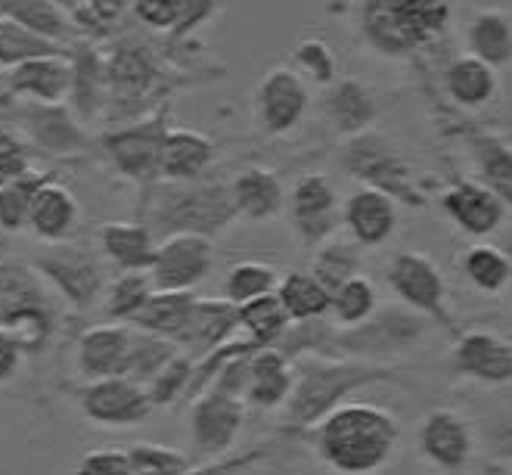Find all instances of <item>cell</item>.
<instances>
[{"label":"cell","instance_id":"10","mask_svg":"<svg viewBox=\"0 0 512 475\" xmlns=\"http://www.w3.org/2000/svg\"><path fill=\"white\" fill-rule=\"evenodd\" d=\"M292 230L308 249L333 240L342 227V199L326 174H301L286 196Z\"/></svg>","mask_w":512,"mask_h":475},{"label":"cell","instance_id":"52","mask_svg":"<svg viewBox=\"0 0 512 475\" xmlns=\"http://www.w3.org/2000/svg\"><path fill=\"white\" fill-rule=\"evenodd\" d=\"M218 13V0H180V10H177V22L171 28V38H187L193 35L199 25H205Z\"/></svg>","mask_w":512,"mask_h":475},{"label":"cell","instance_id":"33","mask_svg":"<svg viewBox=\"0 0 512 475\" xmlns=\"http://www.w3.org/2000/svg\"><path fill=\"white\" fill-rule=\"evenodd\" d=\"M444 91L457 106L466 109H481L494 100L497 94V69L481 63L475 56H460L447 66L444 72Z\"/></svg>","mask_w":512,"mask_h":475},{"label":"cell","instance_id":"21","mask_svg":"<svg viewBox=\"0 0 512 475\" xmlns=\"http://www.w3.org/2000/svg\"><path fill=\"white\" fill-rule=\"evenodd\" d=\"M441 209L466 236H475V240L497 233L506 221V202L494 196L485 184L475 181H457L454 187H447L441 196Z\"/></svg>","mask_w":512,"mask_h":475},{"label":"cell","instance_id":"12","mask_svg":"<svg viewBox=\"0 0 512 475\" xmlns=\"http://www.w3.org/2000/svg\"><path fill=\"white\" fill-rule=\"evenodd\" d=\"M246 423V401L215 389H205L190 401L187 426L193 451L202 457H227Z\"/></svg>","mask_w":512,"mask_h":475},{"label":"cell","instance_id":"5","mask_svg":"<svg viewBox=\"0 0 512 475\" xmlns=\"http://www.w3.org/2000/svg\"><path fill=\"white\" fill-rule=\"evenodd\" d=\"M429 333V320L404 305L395 308H376L370 320L351 330H336L333 342H329V358H354V361H370L385 364L388 358L410 351L419 345Z\"/></svg>","mask_w":512,"mask_h":475},{"label":"cell","instance_id":"45","mask_svg":"<svg viewBox=\"0 0 512 475\" xmlns=\"http://www.w3.org/2000/svg\"><path fill=\"white\" fill-rule=\"evenodd\" d=\"M311 274L323 283L326 292L339 289L345 280L360 274V255L351 243L342 240H326L323 246H317L314 261H311Z\"/></svg>","mask_w":512,"mask_h":475},{"label":"cell","instance_id":"13","mask_svg":"<svg viewBox=\"0 0 512 475\" xmlns=\"http://www.w3.org/2000/svg\"><path fill=\"white\" fill-rule=\"evenodd\" d=\"M78 410L94 426L109 429H125L149 420L153 413V401H149L146 389L125 376H109V379H90L75 392Z\"/></svg>","mask_w":512,"mask_h":475},{"label":"cell","instance_id":"41","mask_svg":"<svg viewBox=\"0 0 512 475\" xmlns=\"http://www.w3.org/2000/svg\"><path fill=\"white\" fill-rule=\"evenodd\" d=\"M59 53H69V47H59L53 41L38 38L35 32H28L19 22L0 16V72H10L28 59H38V56H59Z\"/></svg>","mask_w":512,"mask_h":475},{"label":"cell","instance_id":"34","mask_svg":"<svg viewBox=\"0 0 512 475\" xmlns=\"http://www.w3.org/2000/svg\"><path fill=\"white\" fill-rule=\"evenodd\" d=\"M277 302L292 323H308L329 317V292L311 271H289L277 280Z\"/></svg>","mask_w":512,"mask_h":475},{"label":"cell","instance_id":"20","mask_svg":"<svg viewBox=\"0 0 512 475\" xmlns=\"http://www.w3.org/2000/svg\"><path fill=\"white\" fill-rule=\"evenodd\" d=\"M342 227L357 246L376 249L398 230V202L373 187H357L342 202Z\"/></svg>","mask_w":512,"mask_h":475},{"label":"cell","instance_id":"47","mask_svg":"<svg viewBox=\"0 0 512 475\" xmlns=\"http://www.w3.org/2000/svg\"><path fill=\"white\" fill-rule=\"evenodd\" d=\"M193 370H196V361L190 358V354L177 351L174 358L159 370V376L146 385V395L149 401H153V407H168L174 401L190 395V385H193Z\"/></svg>","mask_w":512,"mask_h":475},{"label":"cell","instance_id":"27","mask_svg":"<svg viewBox=\"0 0 512 475\" xmlns=\"http://www.w3.org/2000/svg\"><path fill=\"white\" fill-rule=\"evenodd\" d=\"M323 115L342 137L367 134L376 122V97L360 78H336L326 87Z\"/></svg>","mask_w":512,"mask_h":475},{"label":"cell","instance_id":"38","mask_svg":"<svg viewBox=\"0 0 512 475\" xmlns=\"http://www.w3.org/2000/svg\"><path fill=\"white\" fill-rule=\"evenodd\" d=\"M376 308H379V292L373 280H367L364 274L345 280L339 289L329 292V317H333V323L342 326V330H351V326L370 320Z\"/></svg>","mask_w":512,"mask_h":475},{"label":"cell","instance_id":"58","mask_svg":"<svg viewBox=\"0 0 512 475\" xmlns=\"http://www.w3.org/2000/svg\"><path fill=\"white\" fill-rule=\"evenodd\" d=\"M506 475H512V463H509V469H506Z\"/></svg>","mask_w":512,"mask_h":475},{"label":"cell","instance_id":"40","mask_svg":"<svg viewBox=\"0 0 512 475\" xmlns=\"http://www.w3.org/2000/svg\"><path fill=\"white\" fill-rule=\"evenodd\" d=\"M460 267H463L466 280L478 292L497 295L506 286H512V261L503 249H497L491 243H475L472 249H466Z\"/></svg>","mask_w":512,"mask_h":475},{"label":"cell","instance_id":"14","mask_svg":"<svg viewBox=\"0 0 512 475\" xmlns=\"http://www.w3.org/2000/svg\"><path fill=\"white\" fill-rule=\"evenodd\" d=\"M308 106H311L308 81L289 66L270 69L255 91V118L261 131L270 137L292 134L301 125V118H305Z\"/></svg>","mask_w":512,"mask_h":475},{"label":"cell","instance_id":"57","mask_svg":"<svg viewBox=\"0 0 512 475\" xmlns=\"http://www.w3.org/2000/svg\"><path fill=\"white\" fill-rule=\"evenodd\" d=\"M53 4H56V7H63L66 13H75V10L81 7V0H53Z\"/></svg>","mask_w":512,"mask_h":475},{"label":"cell","instance_id":"9","mask_svg":"<svg viewBox=\"0 0 512 475\" xmlns=\"http://www.w3.org/2000/svg\"><path fill=\"white\" fill-rule=\"evenodd\" d=\"M385 280L404 308L423 314L429 323H438L447 333H457L454 317H450V308H447V283L429 255L423 252L395 255L385 271Z\"/></svg>","mask_w":512,"mask_h":475},{"label":"cell","instance_id":"39","mask_svg":"<svg viewBox=\"0 0 512 475\" xmlns=\"http://www.w3.org/2000/svg\"><path fill=\"white\" fill-rule=\"evenodd\" d=\"M156 292L153 280H149L146 271H125L118 274L106 292H103V314L109 323H131L143 305L149 302V295Z\"/></svg>","mask_w":512,"mask_h":475},{"label":"cell","instance_id":"2","mask_svg":"<svg viewBox=\"0 0 512 475\" xmlns=\"http://www.w3.org/2000/svg\"><path fill=\"white\" fill-rule=\"evenodd\" d=\"M295 389L286 401V429L311 432L329 410L351 401L354 392L367 385L395 382L407 385L404 373L391 364H370L354 358H298Z\"/></svg>","mask_w":512,"mask_h":475},{"label":"cell","instance_id":"11","mask_svg":"<svg viewBox=\"0 0 512 475\" xmlns=\"http://www.w3.org/2000/svg\"><path fill=\"white\" fill-rule=\"evenodd\" d=\"M215 264V243L199 233H171L156 243L149 280L159 292H193Z\"/></svg>","mask_w":512,"mask_h":475},{"label":"cell","instance_id":"44","mask_svg":"<svg viewBox=\"0 0 512 475\" xmlns=\"http://www.w3.org/2000/svg\"><path fill=\"white\" fill-rule=\"evenodd\" d=\"M50 181V174L44 171H25L7 187H0V230L4 233H22L28 221V209H32V199L41 190V184Z\"/></svg>","mask_w":512,"mask_h":475},{"label":"cell","instance_id":"19","mask_svg":"<svg viewBox=\"0 0 512 475\" xmlns=\"http://www.w3.org/2000/svg\"><path fill=\"white\" fill-rule=\"evenodd\" d=\"M4 84L16 103L59 106L69 100L72 91V59L69 53L28 59L4 75Z\"/></svg>","mask_w":512,"mask_h":475},{"label":"cell","instance_id":"37","mask_svg":"<svg viewBox=\"0 0 512 475\" xmlns=\"http://www.w3.org/2000/svg\"><path fill=\"white\" fill-rule=\"evenodd\" d=\"M180 348L162 336H153V333H143V330H134L131 326V345H128V358H125V367H122V376L137 382V385H146L159 376V370L174 358Z\"/></svg>","mask_w":512,"mask_h":475},{"label":"cell","instance_id":"7","mask_svg":"<svg viewBox=\"0 0 512 475\" xmlns=\"http://www.w3.org/2000/svg\"><path fill=\"white\" fill-rule=\"evenodd\" d=\"M342 165L364 187H373L385 196H391L398 205H410V209H423L426 199L416 190V181L410 174V165L404 156L391 146L388 140L376 137L373 131L348 137V146L342 153Z\"/></svg>","mask_w":512,"mask_h":475},{"label":"cell","instance_id":"42","mask_svg":"<svg viewBox=\"0 0 512 475\" xmlns=\"http://www.w3.org/2000/svg\"><path fill=\"white\" fill-rule=\"evenodd\" d=\"M475 165L485 184L494 196L512 205V146L497 137H478L475 140Z\"/></svg>","mask_w":512,"mask_h":475},{"label":"cell","instance_id":"4","mask_svg":"<svg viewBox=\"0 0 512 475\" xmlns=\"http://www.w3.org/2000/svg\"><path fill=\"white\" fill-rule=\"evenodd\" d=\"M447 22V0H360V32L385 56H407L426 47Z\"/></svg>","mask_w":512,"mask_h":475},{"label":"cell","instance_id":"26","mask_svg":"<svg viewBox=\"0 0 512 475\" xmlns=\"http://www.w3.org/2000/svg\"><path fill=\"white\" fill-rule=\"evenodd\" d=\"M295 389V364L277 348H261L249 361V385H246V407L255 410H277L286 407Z\"/></svg>","mask_w":512,"mask_h":475},{"label":"cell","instance_id":"36","mask_svg":"<svg viewBox=\"0 0 512 475\" xmlns=\"http://www.w3.org/2000/svg\"><path fill=\"white\" fill-rule=\"evenodd\" d=\"M469 56L500 69L512 59V25L500 10H481L469 22Z\"/></svg>","mask_w":512,"mask_h":475},{"label":"cell","instance_id":"31","mask_svg":"<svg viewBox=\"0 0 512 475\" xmlns=\"http://www.w3.org/2000/svg\"><path fill=\"white\" fill-rule=\"evenodd\" d=\"M239 333V320H236V305L227 299H199L193 311L190 333L180 345V351L190 354L193 361L208 358L212 351L227 345Z\"/></svg>","mask_w":512,"mask_h":475},{"label":"cell","instance_id":"16","mask_svg":"<svg viewBox=\"0 0 512 475\" xmlns=\"http://www.w3.org/2000/svg\"><path fill=\"white\" fill-rule=\"evenodd\" d=\"M450 370L457 379L503 389L512 382V345L488 330L460 333L450 351Z\"/></svg>","mask_w":512,"mask_h":475},{"label":"cell","instance_id":"6","mask_svg":"<svg viewBox=\"0 0 512 475\" xmlns=\"http://www.w3.org/2000/svg\"><path fill=\"white\" fill-rule=\"evenodd\" d=\"M168 128V106H159V112H149L137 122L103 131L94 146L118 174L149 190L159 181V156Z\"/></svg>","mask_w":512,"mask_h":475},{"label":"cell","instance_id":"28","mask_svg":"<svg viewBox=\"0 0 512 475\" xmlns=\"http://www.w3.org/2000/svg\"><path fill=\"white\" fill-rule=\"evenodd\" d=\"M72 59V112L78 122H90L97 118L106 106V59H100L94 41L78 38L69 47Z\"/></svg>","mask_w":512,"mask_h":475},{"label":"cell","instance_id":"43","mask_svg":"<svg viewBox=\"0 0 512 475\" xmlns=\"http://www.w3.org/2000/svg\"><path fill=\"white\" fill-rule=\"evenodd\" d=\"M277 280H280V274L270 264H264V261H239L227 271L224 299L239 308L246 302L261 299V295H270L277 289Z\"/></svg>","mask_w":512,"mask_h":475},{"label":"cell","instance_id":"32","mask_svg":"<svg viewBox=\"0 0 512 475\" xmlns=\"http://www.w3.org/2000/svg\"><path fill=\"white\" fill-rule=\"evenodd\" d=\"M0 16L19 22L28 32H35L44 41H53L59 47H72L78 41L75 19L63 7H56L53 0H4Z\"/></svg>","mask_w":512,"mask_h":475},{"label":"cell","instance_id":"18","mask_svg":"<svg viewBox=\"0 0 512 475\" xmlns=\"http://www.w3.org/2000/svg\"><path fill=\"white\" fill-rule=\"evenodd\" d=\"M162 84V66L156 53L143 44H122L106 59V106L149 103Z\"/></svg>","mask_w":512,"mask_h":475},{"label":"cell","instance_id":"17","mask_svg":"<svg viewBox=\"0 0 512 475\" xmlns=\"http://www.w3.org/2000/svg\"><path fill=\"white\" fill-rule=\"evenodd\" d=\"M16 125L28 134L35 146H41L44 153L69 159L81 156L84 150L94 146V140L87 137L75 112L59 103V106H38V103H19Z\"/></svg>","mask_w":512,"mask_h":475},{"label":"cell","instance_id":"56","mask_svg":"<svg viewBox=\"0 0 512 475\" xmlns=\"http://www.w3.org/2000/svg\"><path fill=\"white\" fill-rule=\"evenodd\" d=\"M81 7L94 16L97 22H103L106 28L122 16L128 7H131V0H81Z\"/></svg>","mask_w":512,"mask_h":475},{"label":"cell","instance_id":"30","mask_svg":"<svg viewBox=\"0 0 512 475\" xmlns=\"http://www.w3.org/2000/svg\"><path fill=\"white\" fill-rule=\"evenodd\" d=\"M196 302H199L196 292H159L156 289L153 295H149V302L143 305V311L128 326L143 330V333H153V336H162L180 348L190 333Z\"/></svg>","mask_w":512,"mask_h":475},{"label":"cell","instance_id":"51","mask_svg":"<svg viewBox=\"0 0 512 475\" xmlns=\"http://www.w3.org/2000/svg\"><path fill=\"white\" fill-rule=\"evenodd\" d=\"M131 10L153 32H171L177 22L180 0H131Z\"/></svg>","mask_w":512,"mask_h":475},{"label":"cell","instance_id":"54","mask_svg":"<svg viewBox=\"0 0 512 475\" xmlns=\"http://www.w3.org/2000/svg\"><path fill=\"white\" fill-rule=\"evenodd\" d=\"M25 354L28 351H25L22 339L13 330H7V326H0V385L16 379V373L22 370Z\"/></svg>","mask_w":512,"mask_h":475},{"label":"cell","instance_id":"3","mask_svg":"<svg viewBox=\"0 0 512 475\" xmlns=\"http://www.w3.org/2000/svg\"><path fill=\"white\" fill-rule=\"evenodd\" d=\"M236 221V209L227 184L215 181H187V184H165L156 181L146 196V227L153 236L171 233H199L215 240Z\"/></svg>","mask_w":512,"mask_h":475},{"label":"cell","instance_id":"22","mask_svg":"<svg viewBox=\"0 0 512 475\" xmlns=\"http://www.w3.org/2000/svg\"><path fill=\"white\" fill-rule=\"evenodd\" d=\"M78 224H81V205L75 193L50 177L32 199L25 230L32 233L35 240L53 246V243H69V236L78 230Z\"/></svg>","mask_w":512,"mask_h":475},{"label":"cell","instance_id":"53","mask_svg":"<svg viewBox=\"0 0 512 475\" xmlns=\"http://www.w3.org/2000/svg\"><path fill=\"white\" fill-rule=\"evenodd\" d=\"M485 448H488V457L500 463H512V407L503 410L500 417H494V423L488 426Z\"/></svg>","mask_w":512,"mask_h":475},{"label":"cell","instance_id":"46","mask_svg":"<svg viewBox=\"0 0 512 475\" xmlns=\"http://www.w3.org/2000/svg\"><path fill=\"white\" fill-rule=\"evenodd\" d=\"M125 451H128L131 475H187L193 469V460L184 451L165 448V444L156 441H137Z\"/></svg>","mask_w":512,"mask_h":475},{"label":"cell","instance_id":"8","mask_svg":"<svg viewBox=\"0 0 512 475\" xmlns=\"http://www.w3.org/2000/svg\"><path fill=\"white\" fill-rule=\"evenodd\" d=\"M38 280L53 286L59 299H66L75 311H90L106 292V271L100 258L75 243H53L32 258Z\"/></svg>","mask_w":512,"mask_h":475},{"label":"cell","instance_id":"49","mask_svg":"<svg viewBox=\"0 0 512 475\" xmlns=\"http://www.w3.org/2000/svg\"><path fill=\"white\" fill-rule=\"evenodd\" d=\"M25 171H32V143L16 128L0 125V187H7Z\"/></svg>","mask_w":512,"mask_h":475},{"label":"cell","instance_id":"50","mask_svg":"<svg viewBox=\"0 0 512 475\" xmlns=\"http://www.w3.org/2000/svg\"><path fill=\"white\" fill-rule=\"evenodd\" d=\"M75 475H131L128 451H125V448H100V451H87V454L78 460Z\"/></svg>","mask_w":512,"mask_h":475},{"label":"cell","instance_id":"15","mask_svg":"<svg viewBox=\"0 0 512 475\" xmlns=\"http://www.w3.org/2000/svg\"><path fill=\"white\" fill-rule=\"evenodd\" d=\"M419 454L441 472H460L475 454V426L463 413L450 407H435L426 413L416 432Z\"/></svg>","mask_w":512,"mask_h":475},{"label":"cell","instance_id":"23","mask_svg":"<svg viewBox=\"0 0 512 475\" xmlns=\"http://www.w3.org/2000/svg\"><path fill=\"white\" fill-rule=\"evenodd\" d=\"M131 345V326L128 323H97L81 333L75 345L78 373L90 379H109L122 376L125 358Z\"/></svg>","mask_w":512,"mask_h":475},{"label":"cell","instance_id":"35","mask_svg":"<svg viewBox=\"0 0 512 475\" xmlns=\"http://www.w3.org/2000/svg\"><path fill=\"white\" fill-rule=\"evenodd\" d=\"M236 320H239V336H243L249 345L261 348H277L280 339L286 336V330L292 326V320L286 317L283 305L277 302V295H261L255 302H246L236 308Z\"/></svg>","mask_w":512,"mask_h":475},{"label":"cell","instance_id":"55","mask_svg":"<svg viewBox=\"0 0 512 475\" xmlns=\"http://www.w3.org/2000/svg\"><path fill=\"white\" fill-rule=\"evenodd\" d=\"M264 457V448H255L249 454H227L215 463H208V466H199V469H190L187 475H239L243 469H249L252 463H258Z\"/></svg>","mask_w":512,"mask_h":475},{"label":"cell","instance_id":"25","mask_svg":"<svg viewBox=\"0 0 512 475\" xmlns=\"http://www.w3.org/2000/svg\"><path fill=\"white\" fill-rule=\"evenodd\" d=\"M218 146L193 128H168L159 156V181L165 184H187L202 181V174L212 168Z\"/></svg>","mask_w":512,"mask_h":475},{"label":"cell","instance_id":"29","mask_svg":"<svg viewBox=\"0 0 512 475\" xmlns=\"http://www.w3.org/2000/svg\"><path fill=\"white\" fill-rule=\"evenodd\" d=\"M100 252L118 271H146L156 258V236L143 221H109L97 233Z\"/></svg>","mask_w":512,"mask_h":475},{"label":"cell","instance_id":"48","mask_svg":"<svg viewBox=\"0 0 512 475\" xmlns=\"http://www.w3.org/2000/svg\"><path fill=\"white\" fill-rule=\"evenodd\" d=\"M292 66H295L292 72H298L305 81H314L323 87H329L336 81V53L320 38L298 41L292 50Z\"/></svg>","mask_w":512,"mask_h":475},{"label":"cell","instance_id":"24","mask_svg":"<svg viewBox=\"0 0 512 475\" xmlns=\"http://www.w3.org/2000/svg\"><path fill=\"white\" fill-rule=\"evenodd\" d=\"M227 187H230L236 218H243V221L264 224V221L280 218L283 209H286L283 181L277 177V171H270L264 165L243 168Z\"/></svg>","mask_w":512,"mask_h":475},{"label":"cell","instance_id":"1","mask_svg":"<svg viewBox=\"0 0 512 475\" xmlns=\"http://www.w3.org/2000/svg\"><path fill=\"white\" fill-rule=\"evenodd\" d=\"M317 457L336 475H376L401 444V423L385 407L345 401L311 429Z\"/></svg>","mask_w":512,"mask_h":475}]
</instances>
